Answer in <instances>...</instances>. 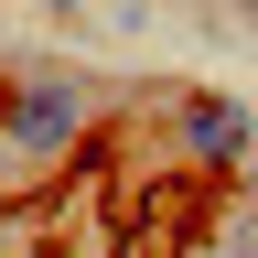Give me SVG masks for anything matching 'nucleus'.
Instances as JSON below:
<instances>
[{
  "label": "nucleus",
  "instance_id": "obj_1",
  "mask_svg": "<svg viewBox=\"0 0 258 258\" xmlns=\"http://www.w3.org/2000/svg\"><path fill=\"white\" fill-rule=\"evenodd\" d=\"M97 97L86 76H64V64H32V76L0 86V161H22V172H43V161H76L97 140Z\"/></svg>",
  "mask_w": 258,
  "mask_h": 258
},
{
  "label": "nucleus",
  "instance_id": "obj_2",
  "mask_svg": "<svg viewBox=\"0 0 258 258\" xmlns=\"http://www.w3.org/2000/svg\"><path fill=\"white\" fill-rule=\"evenodd\" d=\"M172 140H183L194 172H247V108L215 97V86H183L172 97Z\"/></svg>",
  "mask_w": 258,
  "mask_h": 258
},
{
  "label": "nucleus",
  "instance_id": "obj_3",
  "mask_svg": "<svg viewBox=\"0 0 258 258\" xmlns=\"http://www.w3.org/2000/svg\"><path fill=\"white\" fill-rule=\"evenodd\" d=\"M0 258H54V226L32 205H0Z\"/></svg>",
  "mask_w": 258,
  "mask_h": 258
},
{
  "label": "nucleus",
  "instance_id": "obj_4",
  "mask_svg": "<svg viewBox=\"0 0 258 258\" xmlns=\"http://www.w3.org/2000/svg\"><path fill=\"white\" fill-rule=\"evenodd\" d=\"M215 258H258V194L215 215Z\"/></svg>",
  "mask_w": 258,
  "mask_h": 258
},
{
  "label": "nucleus",
  "instance_id": "obj_5",
  "mask_svg": "<svg viewBox=\"0 0 258 258\" xmlns=\"http://www.w3.org/2000/svg\"><path fill=\"white\" fill-rule=\"evenodd\" d=\"M226 11H258V0H226Z\"/></svg>",
  "mask_w": 258,
  "mask_h": 258
}]
</instances>
